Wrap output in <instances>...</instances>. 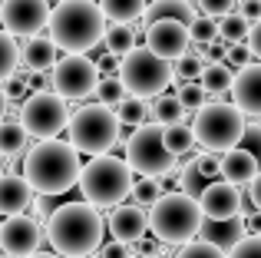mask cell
<instances>
[{
    "label": "cell",
    "instance_id": "obj_33",
    "mask_svg": "<svg viewBox=\"0 0 261 258\" xmlns=\"http://www.w3.org/2000/svg\"><path fill=\"white\" fill-rule=\"evenodd\" d=\"M205 53H195V50H189L185 57H178L175 60V76H178V83H189V80H202V73H205Z\"/></svg>",
    "mask_w": 261,
    "mask_h": 258
},
{
    "label": "cell",
    "instance_id": "obj_30",
    "mask_svg": "<svg viewBox=\"0 0 261 258\" xmlns=\"http://www.w3.org/2000/svg\"><path fill=\"white\" fill-rule=\"evenodd\" d=\"M116 113H119V119H122V126H142V123H149V116H152V106L146 103V96H133L129 93L126 99H122L119 106H116Z\"/></svg>",
    "mask_w": 261,
    "mask_h": 258
},
{
    "label": "cell",
    "instance_id": "obj_18",
    "mask_svg": "<svg viewBox=\"0 0 261 258\" xmlns=\"http://www.w3.org/2000/svg\"><path fill=\"white\" fill-rule=\"evenodd\" d=\"M33 186L27 182V175L23 172H4L0 175V215H20V212H27V209L33 205Z\"/></svg>",
    "mask_w": 261,
    "mask_h": 258
},
{
    "label": "cell",
    "instance_id": "obj_52",
    "mask_svg": "<svg viewBox=\"0 0 261 258\" xmlns=\"http://www.w3.org/2000/svg\"><path fill=\"white\" fill-rule=\"evenodd\" d=\"M0 258H17V255H10V252H4V248H0Z\"/></svg>",
    "mask_w": 261,
    "mask_h": 258
},
{
    "label": "cell",
    "instance_id": "obj_23",
    "mask_svg": "<svg viewBox=\"0 0 261 258\" xmlns=\"http://www.w3.org/2000/svg\"><path fill=\"white\" fill-rule=\"evenodd\" d=\"M27 146H30V133L20 119H0V152L7 159H17V156H27Z\"/></svg>",
    "mask_w": 261,
    "mask_h": 258
},
{
    "label": "cell",
    "instance_id": "obj_13",
    "mask_svg": "<svg viewBox=\"0 0 261 258\" xmlns=\"http://www.w3.org/2000/svg\"><path fill=\"white\" fill-rule=\"evenodd\" d=\"M43 222L30 219V215H7L4 225H0V248L17 258H27L33 252H40V242H43Z\"/></svg>",
    "mask_w": 261,
    "mask_h": 258
},
{
    "label": "cell",
    "instance_id": "obj_34",
    "mask_svg": "<svg viewBox=\"0 0 261 258\" xmlns=\"http://www.w3.org/2000/svg\"><path fill=\"white\" fill-rule=\"evenodd\" d=\"M189 33H192V43H198V46H208L212 40H218V17H208V13H198V17L189 23Z\"/></svg>",
    "mask_w": 261,
    "mask_h": 258
},
{
    "label": "cell",
    "instance_id": "obj_54",
    "mask_svg": "<svg viewBox=\"0 0 261 258\" xmlns=\"http://www.w3.org/2000/svg\"><path fill=\"white\" fill-rule=\"evenodd\" d=\"M146 258H149V255H146Z\"/></svg>",
    "mask_w": 261,
    "mask_h": 258
},
{
    "label": "cell",
    "instance_id": "obj_10",
    "mask_svg": "<svg viewBox=\"0 0 261 258\" xmlns=\"http://www.w3.org/2000/svg\"><path fill=\"white\" fill-rule=\"evenodd\" d=\"M20 123L27 126V133L33 139H57L66 126H70V106L66 96H60L57 90H33L20 106Z\"/></svg>",
    "mask_w": 261,
    "mask_h": 258
},
{
    "label": "cell",
    "instance_id": "obj_48",
    "mask_svg": "<svg viewBox=\"0 0 261 258\" xmlns=\"http://www.w3.org/2000/svg\"><path fill=\"white\" fill-rule=\"evenodd\" d=\"M248 199H251V205H255V209H261V172L248 182Z\"/></svg>",
    "mask_w": 261,
    "mask_h": 258
},
{
    "label": "cell",
    "instance_id": "obj_19",
    "mask_svg": "<svg viewBox=\"0 0 261 258\" xmlns=\"http://www.w3.org/2000/svg\"><path fill=\"white\" fill-rule=\"evenodd\" d=\"M245 232H248L245 215H235V219H205L202 228H198V239H205V242H212V245L231 252V248L245 239Z\"/></svg>",
    "mask_w": 261,
    "mask_h": 258
},
{
    "label": "cell",
    "instance_id": "obj_16",
    "mask_svg": "<svg viewBox=\"0 0 261 258\" xmlns=\"http://www.w3.org/2000/svg\"><path fill=\"white\" fill-rule=\"evenodd\" d=\"M231 103L245 113V116L261 119V60L248 63L235 73V86H231Z\"/></svg>",
    "mask_w": 261,
    "mask_h": 258
},
{
    "label": "cell",
    "instance_id": "obj_41",
    "mask_svg": "<svg viewBox=\"0 0 261 258\" xmlns=\"http://www.w3.org/2000/svg\"><path fill=\"white\" fill-rule=\"evenodd\" d=\"M238 146H245L248 152H255V156H258V162H261V119H255V123L245 126L242 142H238Z\"/></svg>",
    "mask_w": 261,
    "mask_h": 258
},
{
    "label": "cell",
    "instance_id": "obj_49",
    "mask_svg": "<svg viewBox=\"0 0 261 258\" xmlns=\"http://www.w3.org/2000/svg\"><path fill=\"white\" fill-rule=\"evenodd\" d=\"M7 106H10V96H7V90H4V83H0V119L7 116Z\"/></svg>",
    "mask_w": 261,
    "mask_h": 258
},
{
    "label": "cell",
    "instance_id": "obj_51",
    "mask_svg": "<svg viewBox=\"0 0 261 258\" xmlns=\"http://www.w3.org/2000/svg\"><path fill=\"white\" fill-rule=\"evenodd\" d=\"M4 172H7V156L0 152V175H4Z\"/></svg>",
    "mask_w": 261,
    "mask_h": 258
},
{
    "label": "cell",
    "instance_id": "obj_3",
    "mask_svg": "<svg viewBox=\"0 0 261 258\" xmlns=\"http://www.w3.org/2000/svg\"><path fill=\"white\" fill-rule=\"evenodd\" d=\"M106 20L99 0H60L50 13V37L66 53H86L102 43Z\"/></svg>",
    "mask_w": 261,
    "mask_h": 258
},
{
    "label": "cell",
    "instance_id": "obj_47",
    "mask_svg": "<svg viewBox=\"0 0 261 258\" xmlns=\"http://www.w3.org/2000/svg\"><path fill=\"white\" fill-rule=\"evenodd\" d=\"M238 10L255 23V20H261V0H238Z\"/></svg>",
    "mask_w": 261,
    "mask_h": 258
},
{
    "label": "cell",
    "instance_id": "obj_45",
    "mask_svg": "<svg viewBox=\"0 0 261 258\" xmlns=\"http://www.w3.org/2000/svg\"><path fill=\"white\" fill-rule=\"evenodd\" d=\"M99 258H133L136 252H133V245H126V242H109L106 248H99V252H96Z\"/></svg>",
    "mask_w": 261,
    "mask_h": 258
},
{
    "label": "cell",
    "instance_id": "obj_20",
    "mask_svg": "<svg viewBox=\"0 0 261 258\" xmlns=\"http://www.w3.org/2000/svg\"><path fill=\"white\" fill-rule=\"evenodd\" d=\"M258 172H261L258 156L248 152L245 146H231L228 152H222V179L235 182V186H248Z\"/></svg>",
    "mask_w": 261,
    "mask_h": 258
},
{
    "label": "cell",
    "instance_id": "obj_22",
    "mask_svg": "<svg viewBox=\"0 0 261 258\" xmlns=\"http://www.w3.org/2000/svg\"><path fill=\"white\" fill-rule=\"evenodd\" d=\"M195 17L198 13L189 0H152V4L146 7V13H142L146 27L155 23V20H182V23H192Z\"/></svg>",
    "mask_w": 261,
    "mask_h": 258
},
{
    "label": "cell",
    "instance_id": "obj_44",
    "mask_svg": "<svg viewBox=\"0 0 261 258\" xmlns=\"http://www.w3.org/2000/svg\"><path fill=\"white\" fill-rule=\"evenodd\" d=\"M4 90H7V96H10V99H27L33 93L30 83H27V76H17V73H13V76L4 83Z\"/></svg>",
    "mask_w": 261,
    "mask_h": 258
},
{
    "label": "cell",
    "instance_id": "obj_27",
    "mask_svg": "<svg viewBox=\"0 0 261 258\" xmlns=\"http://www.w3.org/2000/svg\"><path fill=\"white\" fill-rule=\"evenodd\" d=\"M248 30H251V20L245 17L242 10H231V13H225V17H218V37L225 40V43H245L248 40Z\"/></svg>",
    "mask_w": 261,
    "mask_h": 258
},
{
    "label": "cell",
    "instance_id": "obj_17",
    "mask_svg": "<svg viewBox=\"0 0 261 258\" xmlns=\"http://www.w3.org/2000/svg\"><path fill=\"white\" fill-rule=\"evenodd\" d=\"M109 232H113L116 242L136 245V242L149 232V212H146V205H139V202H133V205H116L113 215H109Z\"/></svg>",
    "mask_w": 261,
    "mask_h": 258
},
{
    "label": "cell",
    "instance_id": "obj_38",
    "mask_svg": "<svg viewBox=\"0 0 261 258\" xmlns=\"http://www.w3.org/2000/svg\"><path fill=\"white\" fill-rule=\"evenodd\" d=\"M178 99L185 103V110H202L208 103V90L202 83H195V80H189V83L178 86Z\"/></svg>",
    "mask_w": 261,
    "mask_h": 258
},
{
    "label": "cell",
    "instance_id": "obj_37",
    "mask_svg": "<svg viewBox=\"0 0 261 258\" xmlns=\"http://www.w3.org/2000/svg\"><path fill=\"white\" fill-rule=\"evenodd\" d=\"M175 258H228V252L212 245V242H205V239H192L175 252Z\"/></svg>",
    "mask_w": 261,
    "mask_h": 258
},
{
    "label": "cell",
    "instance_id": "obj_36",
    "mask_svg": "<svg viewBox=\"0 0 261 258\" xmlns=\"http://www.w3.org/2000/svg\"><path fill=\"white\" fill-rule=\"evenodd\" d=\"M159 195H162V179H159V175H139V179H136L133 202H139V205H152Z\"/></svg>",
    "mask_w": 261,
    "mask_h": 258
},
{
    "label": "cell",
    "instance_id": "obj_29",
    "mask_svg": "<svg viewBox=\"0 0 261 258\" xmlns=\"http://www.w3.org/2000/svg\"><path fill=\"white\" fill-rule=\"evenodd\" d=\"M152 119L162 126L169 123H178V119H185V103L178 99V93H159L152 103Z\"/></svg>",
    "mask_w": 261,
    "mask_h": 258
},
{
    "label": "cell",
    "instance_id": "obj_21",
    "mask_svg": "<svg viewBox=\"0 0 261 258\" xmlns=\"http://www.w3.org/2000/svg\"><path fill=\"white\" fill-rule=\"evenodd\" d=\"M57 40L53 37H40V33H33V37H27L23 50H20V60H23L27 70L33 73H46L57 66Z\"/></svg>",
    "mask_w": 261,
    "mask_h": 258
},
{
    "label": "cell",
    "instance_id": "obj_7",
    "mask_svg": "<svg viewBox=\"0 0 261 258\" xmlns=\"http://www.w3.org/2000/svg\"><path fill=\"white\" fill-rule=\"evenodd\" d=\"M119 76L133 96L155 99L159 93L169 90V83L175 80V70H172V60L159 57L149 46H136L119 60Z\"/></svg>",
    "mask_w": 261,
    "mask_h": 258
},
{
    "label": "cell",
    "instance_id": "obj_14",
    "mask_svg": "<svg viewBox=\"0 0 261 258\" xmlns=\"http://www.w3.org/2000/svg\"><path fill=\"white\" fill-rule=\"evenodd\" d=\"M146 46L155 50L166 60H178L192 50V33L189 23L182 20H155V23L146 27Z\"/></svg>",
    "mask_w": 261,
    "mask_h": 258
},
{
    "label": "cell",
    "instance_id": "obj_28",
    "mask_svg": "<svg viewBox=\"0 0 261 258\" xmlns=\"http://www.w3.org/2000/svg\"><path fill=\"white\" fill-rule=\"evenodd\" d=\"M162 136H166V146L172 149L175 156H185L189 149H195L198 142H195V129H192L185 119H178V123H169V126H162Z\"/></svg>",
    "mask_w": 261,
    "mask_h": 258
},
{
    "label": "cell",
    "instance_id": "obj_5",
    "mask_svg": "<svg viewBox=\"0 0 261 258\" xmlns=\"http://www.w3.org/2000/svg\"><path fill=\"white\" fill-rule=\"evenodd\" d=\"M136 169L129 166V159H116V156L102 152L93 156V159L83 166L80 172V189H83V199L93 202L99 209H116L122 205L126 195H133V179Z\"/></svg>",
    "mask_w": 261,
    "mask_h": 258
},
{
    "label": "cell",
    "instance_id": "obj_4",
    "mask_svg": "<svg viewBox=\"0 0 261 258\" xmlns=\"http://www.w3.org/2000/svg\"><path fill=\"white\" fill-rule=\"evenodd\" d=\"M205 222V212L198 205L195 195H189L185 189L178 192H162L159 199L149 205V228L155 239H162L166 245H185L198 235Z\"/></svg>",
    "mask_w": 261,
    "mask_h": 258
},
{
    "label": "cell",
    "instance_id": "obj_26",
    "mask_svg": "<svg viewBox=\"0 0 261 258\" xmlns=\"http://www.w3.org/2000/svg\"><path fill=\"white\" fill-rule=\"evenodd\" d=\"M106 50L113 57H126L129 50H136V27L133 23H113L106 27V37H102Z\"/></svg>",
    "mask_w": 261,
    "mask_h": 258
},
{
    "label": "cell",
    "instance_id": "obj_9",
    "mask_svg": "<svg viewBox=\"0 0 261 258\" xmlns=\"http://www.w3.org/2000/svg\"><path fill=\"white\" fill-rule=\"evenodd\" d=\"M126 159L129 166L139 175H178L175 159L178 156L166 146V136H162V123H142L133 129V136L126 139Z\"/></svg>",
    "mask_w": 261,
    "mask_h": 258
},
{
    "label": "cell",
    "instance_id": "obj_42",
    "mask_svg": "<svg viewBox=\"0 0 261 258\" xmlns=\"http://www.w3.org/2000/svg\"><path fill=\"white\" fill-rule=\"evenodd\" d=\"M251 60H255V53H251L248 43H231L228 46V66H238V70H242V66L251 63Z\"/></svg>",
    "mask_w": 261,
    "mask_h": 258
},
{
    "label": "cell",
    "instance_id": "obj_50",
    "mask_svg": "<svg viewBox=\"0 0 261 258\" xmlns=\"http://www.w3.org/2000/svg\"><path fill=\"white\" fill-rule=\"evenodd\" d=\"M27 258H66V255H60V252H33V255H27Z\"/></svg>",
    "mask_w": 261,
    "mask_h": 258
},
{
    "label": "cell",
    "instance_id": "obj_35",
    "mask_svg": "<svg viewBox=\"0 0 261 258\" xmlns=\"http://www.w3.org/2000/svg\"><path fill=\"white\" fill-rule=\"evenodd\" d=\"M208 182H212V179H205V175H202V169H198V162H195V159L185 162V166L178 169V186H182L189 195H195V199L205 192V186H208Z\"/></svg>",
    "mask_w": 261,
    "mask_h": 258
},
{
    "label": "cell",
    "instance_id": "obj_25",
    "mask_svg": "<svg viewBox=\"0 0 261 258\" xmlns=\"http://www.w3.org/2000/svg\"><path fill=\"white\" fill-rule=\"evenodd\" d=\"M99 7L113 23H136L149 4L146 0H99Z\"/></svg>",
    "mask_w": 261,
    "mask_h": 258
},
{
    "label": "cell",
    "instance_id": "obj_46",
    "mask_svg": "<svg viewBox=\"0 0 261 258\" xmlns=\"http://www.w3.org/2000/svg\"><path fill=\"white\" fill-rule=\"evenodd\" d=\"M245 43L251 46L255 60H261V20H255V23H251V30H248V40H245Z\"/></svg>",
    "mask_w": 261,
    "mask_h": 258
},
{
    "label": "cell",
    "instance_id": "obj_12",
    "mask_svg": "<svg viewBox=\"0 0 261 258\" xmlns=\"http://www.w3.org/2000/svg\"><path fill=\"white\" fill-rule=\"evenodd\" d=\"M50 0H4L0 4V20L4 30L13 37H33L43 27H50Z\"/></svg>",
    "mask_w": 261,
    "mask_h": 258
},
{
    "label": "cell",
    "instance_id": "obj_39",
    "mask_svg": "<svg viewBox=\"0 0 261 258\" xmlns=\"http://www.w3.org/2000/svg\"><path fill=\"white\" fill-rule=\"evenodd\" d=\"M198 169H202L205 179H222V152H212V149H205L202 156H195Z\"/></svg>",
    "mask_w": 261,
    "mask_h": 258
},
{
    "label": "cell",
    "instance_id": "obj_31",
    "mask_svg": "<svg viewBox=\"0 0 261 258\" xmlns=\"http://www.w3.org/2000/svg\"><path fill=\"white\" fill-rule=\"evenodd\" d=\"M20 66V46L17 40H13L10 30H0V83H7V80L17 73Z\"/></svg>",
    "mask_w": 261,
    "mask_h": 258
},
{
    "label": "cell",
    "instance_id": "obj_6",
    "mask_svg": "<svg viewBox=\"0 0 261 258\" xmlns=\"http://www.w3.org/2000/svg\"><path fill=\"white\" fill-rule=\"evenodd\" d=\"M66 133H70V142L83 156H102L119 142L122 119H119V113H116L113 106L89 103V106H80V110L70 116Z\"/></svg>",
    "mask_w": 261,
    "mask_h": 258
},
{
    "label": "cell",
    "instance_id": "obj_32",
    "mask_svg": "<svg viewBox=\"0 0 261 258\" xmlns=\"http://www.w3.org/2000/svg\"><path fill=\"white\" fill-rule=\"evenodd\" d=\"M96 96H99V103H106V106H113V110H116V106L129 96V90H126V83H122V76L116 73V76H99Z\"/></svg>",
    "mask_w": 261,
    "mask_h": 258
},
{
    "label": "cell",
    "instance_id": "obj_2",
    "mask_svg": "<svg viewBox=\"0 0 261 258\" xmlns=\"http://www.w3.org/2000/svg\"><path fill=\"white\" fill-rule=\"evenodd\" d=\"M80 149L63 139H40L23 156V175L37 195H63L80 182Z\"/></svg>",
    "mask_w": 261,
    "mask_h": 258
},
{
    "label": "cell",
    "instance_id": "obj_40",
    "mask_svg": "<svg viewBox=\"0 0 261 258\" xmlns=\"http://www.w3.org/2000/svg\"><path fill=\"white\" fill-rule=\"evenodd\" d=\"M228 258H261V235H245L235 248L228 252Z\"/></svg>",
    "mask_w": 261,
    "mask_h": 258
},
{
    "label": "cell",
    "instance_id": "obj_8",
    "mask_svg": "<svg viewBox=\"0 0 261 258\" xmlns=\"http://www.w3.org/2000/svg\"><path fill=\"white\" fill-rule=\"evenodd\" d=\"M245 126L248 119L235 103H205L202 110H195V119H192L195 142L212 152H228L231 146H238Z\"/></svg>",
    "mask_w": 261,
    "mask_h": 258
},
{
    "label": "cell",
    "instance_id": "obj_53",
    "mask_svg": "<svg viewBox=\"0 0 261 258\" xmlns=\"http://www.w3.org/2000/svg\"><path fill=\"white\" fill-rule=\"evenodd\" d=\"M0 225H4V215H0Z\"/></svg>",
    "mask_w": 261,
    "mask_h": 258
},
{
    "label": "cell",
    "instance_id": "obj_24",
    "mask_svg": "<svg viewBox=\"0 0 261 258\" xmlns=\"http://www.w3.org/2000/svg\"><path fill=\"white\" fill-rule=\"evenodd\" d=\"M202 86L208 90V96H222V93H231L235 86V70L228 66V60H208L202 73Z\"/></svg>",
    "mask_w": 261,
    "mask_h": 258
},
{
    "label": "cell",
    "instance_id": "obj_1",
    "mask_svg": "<svg viewBox=\"0 0 261 258\" xmlns=\"http://www.w3.org/2000/svg\"><path fill=\"white\" fill-rule=\"evenodd\" d=\"M43 225H46L50 248L66 255V258H86V255H96L102 248L106 225H102L99 205H93V202H66V205H57Z\"/></svg>",
    "mask_w": 261,
    "mask_h": 258
},
{
    "label": "cell",
    "instance_id": "obj_15",
    "mask_svg": "<svg viewBox=\"0 0 261 258\" xmlns=\"http://www.w3.org/2000/svg\"><path fill=\"white\" fill-rule=\"evenodd\" d=\"M198 205H202L205 219H235L242 215L245 202H242V186L228 179H212L205 186V192L198 195Z\"/></svg>",
    "mask_w": 261,
    "mask_h": 258
},
{
    "label": "cell",
    "instance_id": "obj_11",
    "mask_svg": "<svg viewBox=\"0 0 261 258\" xmlns=\"http://www.w3.org/2000/svg\"><path fill=\"white\" fill-rule=\"evenodd\" d=\"M50 83L66 99H86L99 86V66L86 53H66L63 60H57V66L50 73Z\"/></svg>",
    "mask_w": 261,
    "mask_h": 258
},
{
    "label": "cell",
    "instance_id": "obj_43",
    "mask_svg": "<svg viewBox=\"0 0 261 258\" xmlns=\"http://www.w3.org/2000/svg\"><path fill=\"white\" fill-rule=\"evenodd\" d=\"M238 0H198V10L208 13V17H225V13L235 10Z\"/></svg>",
    "mask_w": 261,
    "mask_h": 258
}]
</instances>
